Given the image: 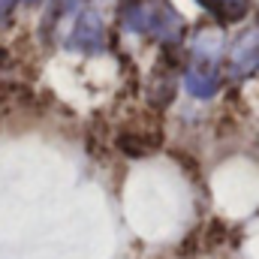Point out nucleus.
I'll return each instance as SVG.
<instances>
[{"instance_id":"7ed1b4c3","label":"nucleus","mask_w":259,"mask_h":259,"mask_svg":"<svg viewBox=\"0 0 259 259\" xmlns=\"http://www.w3.org/2000/svg\"><path fill=\"white\" fill-rule=\"evenodd\" d=\"M256 72H259V18L229 42V52H226V78L244 81Z\"/></svg>"},{"instance_id":"423d86ee","label":"nucleus","mask_w":259,"mask_h":259,"mask_svg":"<svg viewBox=\"0 0 259 259\" xmlns=\"http://www.w3.org/2000/svg\"><path fill=\"white\" fill-rule=\"evenodd\" d=\"M78 3H81V0H52V9H49V24H55V21L66 18L69 12H75V9H78Z\"/></svg>"},{"instance_id":"f257e3e1","label":"nucleus","mask_w":259,"mask_h":259,"mask_svg":"<svg viewBox=\"0 0 259 259\" xmlns=\"http://www.w3.org/2000/svg\"><path fill=\"white\" fill-rule=\"evenodd\" d=\"M226 69V36L220 27H199L190 39L187 66H184V88L196 100H211Z\"/></svg>"},{"instance_id":"f03ea898","label":"nucleus","mask_w":259,"mask_h":259,"mask_svg":"<svg viewBox=\"0 0 259 259\" xmlns=\"http://www.w3.org/2000/svg\"><path fill=\"white\" fill-rule=\"evenodd\" d=\"M121 18L130 33L154 36L160 46H175L184 36V18L169 0H124Z\"/></svg>"},{"instance_id":"6e6552de","label":"nucleus","mask_w":259,"mask_h":259,"mask_svg":"<svg viewBox=\"0 0 259 259\" xmlns=\"http://www.w3.org/2000/svg\"><path fill=\"white\" fill-rule=\"evenodd\" d=\"M24 3H30V6H33V3H39V0H24Z\"/></svg>"},{"instance_id":"20e7f679","label":"nucleus","mask_w":259,"mask_h":259,"mask_svg":"<svg viewBox=\"0 0 259 259\" xmlns=\"http://www.w3.org/2000/svg\"><path fill=\"white\" fill-rule=\"evenodd\" d=\"M66 46L72 52H81V55H100L106 49V21L94 6H84L75 15V24L69 30Z\"/></svg>"},{"instance_id":"39448f33","label":"nucleus","mask_w":259,"mask_h":259,"mask_svg":"<svg viewBox=\"0 0 259 259\" xmlns=\"http://www.w3.org/2000/svg\"><path fill=\"white\" fill-rule=\"evenodd\" d=\"M205 12H211L220 24H235L241 18H247L253 0H196Z\"/></svg>"},{"instance_id":"0eeeda50","label":"nucleus","mask_w":259,"mask_h":259,"mask_svg":"<svg viewBox=\"0 0 259 259\" xmlns=\"http://www.w3.org/2000/svg\"><path fill=\"white\" fill-rule=\"evenodd\" d=\"M12 6H15V0H0V24H6V21H9Z\"/></svg>"}]
</instances>
